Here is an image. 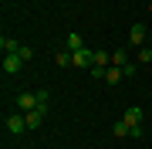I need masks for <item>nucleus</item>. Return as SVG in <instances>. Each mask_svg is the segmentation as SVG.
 <instances>
[{
  "instance_id": "obj_1",
  "label": "nucleus",
  "mask_w": 152,
  "mask_h": 149,
  "mask_svg": "<svg viewBox=\"0 0 152 149\" xmlns=\"http://www.w3.org/2000/svg\"><path fill=\"white\" fill-rule=\"evenodd\" d=\"M4 126H7V132H10V136H20V132H27V119H24V112H10Z\"/></svg>"
},
{
  "instance_id": "obj_2",
  "label": "nucleus",
  "mask_w": 152,
  "mask_h": 149,
  "mask_svg": "<svg viewBox=\"0 0 152 149\" xmlns=\"http://www.w3.org/2000/svg\"><path fill=\"white\" fill-rule=\"evenodd\" d=\"M14 105H17V109H20V112H31V109H37V92H20V95H17V98H14Z\"/></svg>"
},
{
  "instance_id": "obj_3",
  "label": "nucleus",
  "mask_w": 152,
  "mask_h": 149,
  "mask_svg": "<svg viewBox=\"0 0 152 149\" xmlns=\"http://www.w3.org/2000/svg\"><path fill=\"white\" fill-rule=\"evenodd\" d=\"M24 65H27V61H24L20 54H4V75H20Z\"/></svg>"
},
{
  "instance_id": "obj_4",
  "label": "nucleus",
  "mask_w": 152,
  "mask_h": 149,
  "mask_svg": "<svg viewBox=\"0 0 152 149\" xmlns=\"http://www.w3.org/2000/svg\"><path fill=\"white\" fill-rule=\"evenodd\" d=\"M145 37H149L145 24H132V31H129V44H132V48H145Z\"/></svg>"
},
{
  "instance_id": "obj_5",
  "label": "nucleus",
  "mask_w": 152,
  "mask_h": 149,
  "mask_svg": "<svg viewBox=\"0 0 152 149\" xmlns=\"http://www.w3.org/2000/svg\"><path fill=\"white\" fill-rule=\"evenodd\" d=\"M95 65V51H88V48H81V51H75V61H71V68H91Z\"/></svg>"
},
{
  "instance_id": "obj_6",
  "label": "nucleus",
  "mask_w": 152,
  "mask_h": 149,
  "mask_svg": "<svg viewBox=\"0 0 152 149\" xmlns=\"http://www.w3.org/2000/svg\"><path fill=\"white\" fill-rule=\"evenodd\" d=\"M44 115H48V109H31V112H24V119H27V129H37L41 122H44Z\"/></svg>"
},
{
  "instance_id": "obj_7",
  "label": "nucleus",
  "mask_w": 152,
  "mask_h": 149,
  "mask_svg": "<svg viewBox=\"0 0 152 149\" xmlns=\"http://www.w3.org/2000/svg\"><path fill=\"white\" fill-rule=\"evenodd\" d=\"M64 48L75 54V51H81V48H88V44H85V37H81V34H75V31H71L68 37H64Z\"/></svg>"
},
{
  "instance_id": "obj_8",
  "label": "nucleus",
  "mask_w": 152,
  "mask_h": 149,
  "mask_svg": "<svg viewBox=\"0 0 152 149\" xmlns=\"http://www.w3.org/2000/svg\"><path fill=\"white\" fill-rule=\"evenodd\" d=\"M122 78H125L122 68H118V65H108V71H105V81H108V85H118Z\"/></svg>"
},
{
  "instance_id": "obj_9",
  "label": "nucleus",
  "mask_w": 152,
  "mask_h": 149,
  "mask_svg": "<svg viewBox=\"0 0 152 149\" xmlns=\"http://www.w3.org/2000/svg\"><path fill=\"white\" fill-rule=\"evenodd\" d=\"M122 119L129 122V126H142V109H135V105H132V109H125Z\"/></svg>"
},
{
  "instance_id": "obj_10",
  "label": "nucleus",
  "mask_w": 152,
  "mask_h": 149,
  "mask_svg": "<svg viewBox=\"0 0 152 149\" xmlns=\"http://www.w3.org/2000/svg\"><path fill=\"white\" fill-rule=\"evenodd\" d=\"M112 132H115V139H129L132 126H129V122H125V119H118V122H115V126H112Z\"/></svg>"
},
{
  "instance_id": "obj_11",
  "label": "nucleus",
  "mask_w": 152,
  "mask_h": 149,
  "mask_svg": "<svg viewBox=\"0 0 152 149\" xmlns=\"http://www.w3.org/2000/svg\"><path fill=\"white\" fill-rule=\"evenodd\" d=\"M129 61H132V58H129V51H125V48H115V51H112V65L125 68V65H129Z\"/></svg>"
},
{
  "instance_id": "obj_12",
  "label": "nucleus",
  "mask_w": 152,
  "mask_h": 149,
  "mask_svg": "<svg viewBox=\"0 0 152 149\" xmlns=\"http://www.w3.org/2000/svg\"><path fill=\"white\" fill-rule=\"evenodd\" d=\"M0 48H4V54H17V51H20V44H17L14 37H7V34L0 37Z\"/></svg>"
},
{
  "instance_id": "obj_13",
  "label": "nucleus",
  "mask_w": 152,
  "mask_h": 149,
  "mask_svg": "<svg viewBox=\"0 0 152 149\" xmlns=\"http://www.w3.org/2000/svg\"><path fill=\"white\" fill-rule=\"evenodd\" d=\"M54 61H58V65H61V68H68V65H71V61H75V54H71V51H68V48H61V51H58V54H54Z\"/></svg>"
},
{
  "instance_id": "obj_14",
  "label": "nucleus",
  "mask_w": 152,
  "mask_h": 149,
  "mask_svg": "<svg viewBox=\"0 0 152 149\" xmlns=\"http://www.w3.org/2000/svg\"><path fill=\"white\" fill-rule=\"evenodd\" d=\"M135 61H139V65H152V48H149V44L139 48V58H135Z\"/></svg>"
},
{
  "instance_id": "obj_15",
  "label": "nucleus",
  "mask_w": 152,
  "mask_h": 149,
  "mask_svg": "<svg viewBox=\"0 0 152 149\" xmlns=\"http://www.w3.org/2000/svg\"><path fill=\"white\" fill-rule=\"evenodd\" d=\"M105 71H108V68H102V65H91V68H88V75H91L95 81H105Z\"/></svg>"
},
{
  "instance_id": "obj_16",
  "label": "nucleus",
  "mask_w": 152,
  "mask_h": 149,
  "mask_svg": "<svg viewBox=\"0 0 152 149\" xmlns=\"http://www.w3.org/2000/svg\"><path fill=\"white\" fill-rule=\"evenodd\" d=\"M139 68H142V65H139V61H129V65H125V68H122V71H125V78H129V75H139Z\"/></svg>"
},
{
  "instance_id": "obj_17",
  "label": "nucleus",
  "mask_w": 152,
  "mask_h": 149,
  "mask_svg": "<svg viewBox=\"0 0 152 149\" xmlns=\"http://www.w3.org/2000/svg\"><path fill=\"white\" fill-rule=\"evenodd\" d=\"M17 54H20L24 61H31V58H34V48H24V44H20V51H17Z\"/></svg>"
},
{
  "instance_id": "obj_18",
  "label": "nucleus",
  "mask_w": 152,
  "mask_h": 149,
  "mask_svg": "<svg viewBox=\"0 0 152 149\" xmlns=\"http://www.w3.org/2000/svg\"><path fill=\"white\" fill-rule=\"evenodd\" d=\"M142 132H145V129H142V126H132V132H129V139H142Z\"/></svg>"
},
{
  "instance_id": "obj_19",
  "label": "nucleus",
  "mask_w": 152,
  "mask_h": 149,
  "mask_svg": "<svg viewBox=\"0 0 152 149\" xmlns=\"http://www.w3.org/2000/svg\"><path fill=\"white\" fill-rule=\"evenodd\" d=\"M149 14H152V0H149Z\"/></svg>"
},
{
  "instance_id": "obj_20",
  "label": "nucleus",
  "mask_w": 152,
  "mask_h": 149,
  "mask_svg": "<svg viewBox=\"0 0 152 149\" xmlns=\"http://www.w3.org/2000/svg\"><path fill=\"white\" fill-rule=\"evenodd\" d=\"M149 48H152V44H149Z\"/></svg>"
},
{
  "instance_id": "obj_21",
  "label": "nucleus",
  "mask_w": 152,
  "mask_h": 149,
  "mask_svg": "<svg viewBox=\"0 0 152 149\" xmlns=\"http://www.w3.org/2000/svg\"><path fill=\"white\" fill-rule=\"evenodd\" d=\"M149 68H152V65H149Z\"/></svg>"
}]
</instances>
